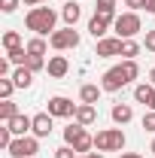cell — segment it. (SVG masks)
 <instances>
[{"label":"cell","instance_id":"cell-1","mask_svg":"<svg viewBox=\"0 0 155 158\" xmlns=\"http://www.w3.org/2000/svg\"><path fill=\"white\" fill-rule=\"evenodd\" d=\"M24 24H27V31H37L40 37H46L49 31H55V12H52L49 6H34V9L27 12Z\"/></svg>","mask_w":155,"mask_h":158},{"label":"cell","instance_id":"cell-2","mask_svg":"<svg viewBox=\"0 0 155 158\" xmlns=\"http://www.w3.org/2000/svg\"><path fill=\"white\" fill-rule=\"evenodd\" d=\"M64 140H67V146H73L76 152H88L91 146H94V137H88L85 134V125H70V128H64Z\"/></svg>","mask_w":155,"mask_h":158},{"label":"cell","instance_id":"cell-3","mask_svg":"<svg viewBox=\"0 0 155 158\" xmlns=\"http://www.w3.org/2000/svg\"><path fill=\"white\" fill-rule=\"evenodd\" d=\"M94 146H97V152H119L125 146V134L119 128H113V131H97Z\"/></svg>","mask_w":155,"mask_h":158},{"label":"cell","instance_id":"cell-4","mask_svg":"<svg viewBox=\"0 0 155 158\" xmlns=\"http://www.w3.org/2000/svg\"><path fill=\"white\" fill-rule=\"evenodd\" d=\"M113 24H116L119 40H131L134 34H140V15H137V12H125V15H119Z\"/></svg>","mask_w":155,"mask_h":158},{"label":"cell","instance_id":"cell-5","mask_svg":"<svg viewBox=\"0 0 155 158\" xmlns=\"http://www.w3.org/2000/svg\"><path fill=\"white\" fill-rule=\"evenodd\" d=\"M37 149H40L37 137H15L12 146H9V155H12V158H34Z\"/></svg>","mask_w":155,"mask_h":158},{"label":"cell","instance_id":"cell-6","mask_svg":"<svg viewBox=\"0 0 155 158\" xmlns=\"http://www.w3.org/2000/svg\"><path fill=\"white\" fill-rule=\"evenodd\" d=\"M49 43H52V49H76L79 46V34L73 27H64V31H55V34L49 37Z\"/></svg>","mask_w":155,"mask_h":158},{"label":"cell","instance_id":"cell-7","mask_svg":"<svg viewBox=\"0 0 155 158\" xmlns=\"http://www.w3.org/2000/svg\"><path fill=\"white\" fill-rule=\"evenodd\" d=\"M131 79H128V73H125V67L119 64V67H113V70H107L103 73V91H119L122 85H128Z\"/></svg>","mask_w":155,"mask_h":158},{"label":"cell","instance_id":"cell-8","mask_svg":"<svg viewBox=\"0 0 155 158\" xmlns=\"http://www.w3.org/2000/svg\"><path fill=\"white\" fill-rule=\"evenodd\" d=\"M49 116H58V118L76 116V106H73L67 98H52V100H49Z\"/></svg>","mask_w":155,"mask_h":158},{"label":"cell","instance_id":"cell-9","mask_svg":"<svg viewBox=\"0 0 155 158\" xmlns=\"http://www.w3.org/2000/svg\"><path fill=\"white\" fill-rule=\"evenodd\" d=\"M122 43H125V40H97V58L122 55Z\"/></svg>","mask_w":155,"mask_h":158},{"label":"cell","instance_id":"cell-10","mask_svg":"<svg viewBox=\"0 0 155 158\" xmlns=\"http://www.w3.org/2000/svg\"><path fill=\"white\" fill-rule=\"evenodd\" d=\"M52 118H55V116H49V113H37L31 131H34L37 137H49V134H52Z\"/></svg>","mask_w":155,"mask_h":158},{"label":"cell","instance_id":"cell-11","mask_svg":"<svg viewBox=\"0 0 155 158\" xmlns=\"http://www.w3.org/2000/svg\"><path fill=\"white\" fill-rule=\"evenodd\" d=\"M6 125H9V131H12L15 137H24V131H27V128H34V118H27V116H21V113H19L15 118H9Z\"/></svg>","mask_w":155,"mask_h":158},{"label":"cell","instance_id":"cell-12","mask_svg":"<svg viewBox=\"0 0 155 158\" xmlns=\"http://www.w3.org/2000/svg\"><path fill=\"white\" fill-rule=\"evenodd\" d=\"M67 70H70V64H67V58H64V55H55V58L49 61V76L61 79V76H67Z\"/></svg>","mask_w":155,"mask_h":158},{"label":"cell","instance_id":"cell-13","mask_svg":"<svg viewBox=\"0 0 155 158\" xmlns=\"http://www.w3.org/2000/svg\"><path fill=\"white\" fill-rule=\"evenodd\" d=\"M97 19H103L107 24L110 21H116L113 15H116V0H97V12H94Z\"/></svg>","mask_w":155,"mask_h":158},{"label":"cell","instance_id":"cell-14","mask_svg":"<svg viewBox=\"0 0 155 158\" xmlns=\"http://www.w3.org/2000/svg\"><path fill=\"white\" fill-rule=\"evenodd\" d=\"M94 118H97L94 103H82V106H76V122H79V125H91Z\"/></svg>","mask_w":155,"mask_h":158},{"label":"cell","instance_id":"cell-15","mask_svg":"<svg viewBox=\"0 0 155 158\" xmlns=\"http://www.w3.org/2000/svg\"><path fill=\"white\" fill-rule=\"evenodd\" d=\"M134 118V110L128 106V103H116L113 106V122H119V125H128Z\"/></svg>","mask_w":155,"mask_h":158},{"label":"cell","instance_id":"cell-16","mask_svg":"<svg viewBox=\"0 0 155 158\" xmlns=\"http://www.w3.org/2000/svg\"><path fill=\"white\" fill-rule=\"evenodd\" d=\"M12 82H15V88H27V85L34 82V70H27V67H19V70L12 73Z\"/></svg>","mask_w":155,"mask_h":158},{"label":"cell","instance_id":"cell-17","mask_svg":"<svg viewBox=\"0 0 155 158\" xmlns=\"http://www.w3.org/2000/svg\"><path fill=\"white\" fill-rule=\"evenodd\" d=\"M61 15H64V21H67V24L73 27V24L79 21V15H82V9H79L76 3H64V9H61Z\"/></svg>","mask_w":155,"mask_h":158},{"label":"cell","instance_id":"cell-18","mask_svg":"<svg viewBox=\"0 0 155 158\" xmlns=\"http://www.w3.org/2000/svg\"><path fill=\"white\" fill-rule=\"evenodd\" d=\"M79 98H82V103H97V98H100V88H97V85H82Z\"/></svg>","mask_w":155,"mask_h":158},{"label":"cell","instance_id":"cell-19","mask_svg":"<svg viewBox=\"0 0 155 158\" xmlns=\"http://www.w3.org/2000/svg\"><path fill=\"white\" fill-rule=\"evenodd\" d=\"M88 31H91V37H94V40H103V34H107V21L94 15V19L88 21Z\"/></svg>","mask_w":155,"mask_h":158},{"label":"cell","instance_id":"cell-20","mask_svg":"<svg viewBox=\"0 0 155 158\" xmlns=\"http://www.w3.org/2000/svg\"><path fill=\"white\" fill-rule=\"evenodd\" d=\"M137 52H140V46H137L134 40H125V43H122V58L125 61H134Z\"/></svg>","mask_w":155,"mask_h":158},{"label":"cell","instance_id":"cell-21","mask_svg":"<svg viewBox=\"0 0 155 158\" xmlns=\"http://www.w3.org/2000/svg\"><path fill=\"white\" fill-rule=\"evenodd\" d=\"M152 94H155L152 85H137V88H134V98L140 100V103H149V100H152Z\"/></svg>","mask_w":155,"mask_h":158},{"label":"cell","instance_id":"cell-22","mask_svg":"<svg viewBox=\"0 0 155 158\" xmlns=\"http://www.w3.org/2000/svg\"><path fill=\"white\" fill-rule=\"evenodd\" d=\"M15 116H19L15 103H12V100H3V103H0V118H3V122H9V118H15Z\"/></svg>","mask_w":155,"mask_h":158},{"label":"cell","instance_id":"cell-23","mask_svg":"<svg viewBox=\"0 0 155 158\" xmlns=\"http://www.w3.org/2000/svg\"><path fill=\"white\" fill-rule=\"evenodd\" d=\"M3 46L12 52V49H19V46H21V37L15 34V31H6V34H3Z\"/></svg>","mask_w":155,"mask_h":158},{"label":"cell","instance_id":"cell-24","mask_svg":"<svg viewBox=\"0 0 155 158\" xmlns=\"http://www.w3.org/2000/svg\"><path fill=\"white\" fill-rule=\"evenodd\" d=\"M43 52H46V40L43 37H37V40L27 43V55H43Z\"/></svg>","mask_w":155,"mask_h":158},{"label":"cell","instance_id":"cell-25","mask_svg":"<svg viewBox=\"0 0 155 158\" xmlns=\"http://www.w3.org/2000/svg\"><path fill=\"white\" fill-rule=\"evenodd\" d=\"M12 88H15V82H12V79H0V98H3V100H9Z\"/></svg>","mask_w":155,"mask_h":158},{"label":"cell","instance_id":"cell-26","mask_svg":"<svg viewBox=\"0 0 155 158\" xmlns=\"http://www.w3.org/2000/svg\"><path fill=\"white\" fill-rule=\"evenodd\" d=\"M24 67H27V70H34V73L43 70V55H27V64H24Z\"/></svg>","mask_w":155,"mask_h":158},{"label":"cell","instance_id":"cell-27","mask_svg":"<svg viewBox=\"0 0 155 158\" xmlns=\"http://www.w3.org/2000/svg\"><path fill=\"white\" fill-rule=\"evenodd\" d=\"M9 61H12V64H27V55H24V49H12V52H9Z\"/></svg>","mask_w":155,"mask_h":158},{"label":"cell","instance_id":"cell-28","mask_svg":"<svg viewBox=\"0 0 155 158\" xmlns=\"http://www.w3.org/2000/svg\"><path fill=\"white\" fill-rule=\"evenodd\" d=\"M55 158H76V149L73 146H61V149H55Z\"/></svg>","mask_w":155,"mask_h":158},{"label":"cell","instance_id":"cell-29","mask_svg":"<svg viewBox=\"0 0 155 158\" xmlns=\"http://www.w3.org/2000/svg\"><path fill=\"white\" fill-rule=\"evenodd\" d=\"M0 9L3 12H15L19 9V0H0Z\"/></svg>","mask_w":155,"mask_h":158},{"label":"cell","instance_id":"cell-30","mask_svg":"<svg viewBox=\"0 0 155 158\" xmlns=\"http://www.w3.org/2000/svg\"><path fill=\"white\" fill-rule=\"evenodd\" d=\"M143 128H146V131H155V110L143 116Z\"/></svg>","mask_w":155,"mask_h":158},{"label":"cell","instance_id":"cell-31","mask_svg":"<svg viewBox=\"0 0 155 158\" xmlns=\"http://www.w3.org/2000/svg\"><path fill=\"white\" fill-rule=\"evenodd\" d=\"M146 49H149V52H155V31H149V34H146Z\"/></svg>","mask_w":155,"mask_h":158},{"label":"cell","instance_id":"cell-32","mask_svg":"<svg viewBox=\"0 0 155 158\" xmlns=\"http://www.w3.org/2000/svg\"><path fill=\"white\" fill-rule=\"evenodd\" d=\"M131 9H146V0H125Z\"/></svg>","mask_w":155,"mask_h":158},{"label":"cell","instance_id":"cell-33","mask_svg":"<svg viewBox=\"0 0 155 158\" xmlns=\"http://www.w3.org/2000/svg\"><path fill=\"white\" fill-rule=\"evenodd\" d=\"M9 64H12V61H0V76H6V73H9Z\"/></svg>","mask_w":155,"mask_h":158},{"label":"cell","instance_id":"cell-34","mask_svg":"<svg viewBox=\"0 0 155 158\" xmlns=\"http://www.w3.org/2000/svg\"><path fill=\"white\" fill-rule=\"evenodd\" d=\"M119 158H143V155H137V152H122Z\"/></svg>","mask_w":155,"mask_h":158},{"label":"cell","instance_id":"cell-35","mask_svg":"<svg viewBox=\"0 0 155 158\" xmlns=\"http://www.w3.org/2000/svg\"><path fill=\"white\" fill-rule=\"evenodd\" d=\"M146 9H149V12L155 15V0H146Z\"/></svg>","mask_w":155,"mask_h":158},{"label":"cell","instance_id":"cell-36","mask_svg":"<svg viewBox=\"0 0 155 158\" xmlns=\"http://www.w3.org/2000/svg\"><path fill=\"white\" fill-rule=\"evenodd\" d=\"M149 85L155 88V70H149Z\"/></svg>","mask_w":155,"mask_h":158},{"label":"cell","instance_id":"cell-37","mask_svg":"<svg viewBox=\"0 0 155 158\" xmlns=\"http://www.w3.org/2000/svg\"><path fill=\"white\" fill-rule=\"evenodd\" d=\"M24 3H27V6H37V3H43V0H24Z\"/></svg>","mask_w":155,"mask_h":158},{"label":"cell","instance_id":"cell-38","mask_svg":"<svg viewBox=\"0 0 155 158\" xmlns=\"http://www.w3.org/2000/svg\"><path fill=\"white\" fill-rule=\"evenodd\" d=\"M146 106H149V110H155V94H152V100H149V103H146Z\"/></svg>","mask_w":155,"mask_h":158},{"label":"cell","instance_id":"cell-39","mask_svg":"<svg viewBox=\"0 0 155 158\" xmlns=\"http://www.w3.org/2000/svg\"><path fill=\"white\" fill-rule=\"evenodd\" d=\"M152 152H155V140H152Z\"/></svg>","mask_w":155,"mask_h":158},{"label":"cell","instance_id":"cell-40","mask_svg":"<svg viewBox=\"0 0 155 158\" xmlns=\"http://www.w3.org/2000/svg\"><path fill=\"white\" fill-rule=\"evenodd\" d=\"M79 158H88V155H79Z\"/></svg>","mask_w":155,"mask_h":158}]
</instances>
